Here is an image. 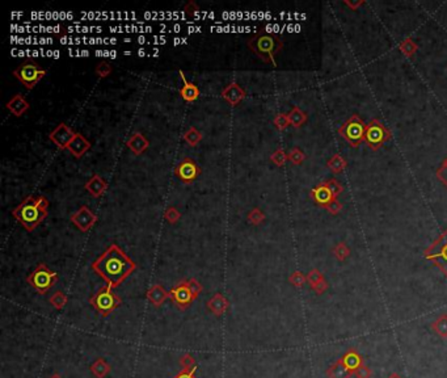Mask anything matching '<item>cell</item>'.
I'll return each mask as SVG.
<instances>
[{"label": "cell", "mask_w": 447, "mask_h": 378, "mask_svg": "<svg viewBox=\"0 0 447 378\" xmlns=\"http://www.w3.org/2000/svg\"><path fill=\"white\" fill-rule=\"evenodd\" d=\"M92 271L103 278L106 285L113 289L122 282L137 269V264L121 250L118 244H110L91 266Z\"/></svg>", "instance_id": "cell-1"}, {"label": "cell", "mask_w": 447, "mask_h": 378, "mask_svg": "<svg viewBox=\"0 0 447 378\" xmlns=\"http://www.w3.org/2000/svg\"><path fill=\"white\" fill-rule=\"evenodd\" d=\"M49 209V200L45 196L25 197L24 200L12 210V216L21 223L26 231L32 232L45 221Z\"/></svg>", "instance_id": "cell-2"}, {"label": "cell", "mask_w": 447, "mask_h": 378, "mask_svg": "<svg viewBox=\"0 0 447 378\" xmlns=\"http://www.w3.org/2000/svg\"><path fill=\"white\" fill-rule=\"evenodd\" d=\"M247 46L261 61H264L265 63H271V65L277 66L276 56L282 50L283 41L278 35L266 32L265 29H260L256 35L248 38Z\"/></svg>", "instance_id": "cell-3"}, {"label": "cell", "mask_w": 447, "mask_h": 378, "mask_svg": "<svg viewBox=\"0 0 447 378\" xmlns=\"http://www.w3.org/2000/svg\"><path fill=\"white\" fill-rule=\"evenodd\" d=\"M91 306L97 310L103 316H108L109 314L113 313L115 309L122 305L121 297L114 292L112 286L105 285V286L100 287L99 290L95 294H92L90 298Z\"/></svg>", "instance_id": "cell-4"}, {"label": "cell", "mask_w": 447, "mask_h": 378, "mask_svg": "<svg viewBox=\"0 0 447 378\" xmlns=\"http://www.w3.org/2000/svg\"><path fill=\"white\" fill-rule=\"evenodd\" d=\"M12 74L26 90L32 91L40 83V80H42L45 78L47 71L45 69H42V67H40V65L36 61L26 60L20 63L13 70Z\"/></svg>", "instance_id": "cell-5"}, {"label": "cell", "mask_w": 447, "mask_h": 378, "mask_svg": "<svg viewBox=\"0 0 447 378\" xmlns=\"http://www.w3.org/2000/svg\"><path fill=\"white\" fill-rule=\"evenodd\" d=\"M58 281V273L49 269L45 263H40L33 272L29 273L26 282L40 294H46Z\"/></svg>", "instance_id": "cell-6"}, {"label": "cell", "mask_w": 447, "mask_h": 378, "mask_svg": "<svg viewBox=\"0 0 447 378\" xmlns=\"http://www.w3.org/2000/svg\"><path fill=\"white\" fill-rule=\"evenodd\" d=\"M365 133L366 124L360 119L358 114H353L339 128V134L353 147H358L365 141Z\"/></svg>", "instance_id": "cell-7"}, {"label": "cell", "mask_w": 447, "mask_h": 378, "mask_svg": "<svg viewBox=\"0 0 447 378\" xmlns=\"http://www.w3.org/2000/svg\"><path fill=\"white\" fill-rule=\"evenodd\" d=\"M424 257L437 266L447 277V228L424 251Z\"/></svg>", "instance_id": "cell-8"}, {"label": "cell", "mask_w": 447, "mask_h": 378, "mask_svg": "<svg viewBox=\"0 0 447 378\" xmlns=\"http://www.w3.org/2000/svg\"><path fill=\"white\" fill-rule=\"evenodd\" d=\"M390 139H391V131L385 128L379 120H371L366 125L365 141L373 151H378Z\"/></svg>", "instance_id": "cell-9"}, {"label": "cell", "mask_w": 447, "mask_h": 378, "mask_svg": "<svg viewBox=\"0 0 447 378\" xmlns=\"http://www.w3.org/2000/svg\"><path fill=\"white\" fill-rule=\"evenodd\" d=\"M169 298L173 301L174 306L181 311L187 310L192 305L193 301L196 300L194 294L188 285V280H181L177 282L169 290Z\"/></svg>", "instance_id": "cell-10"}, {"label": "cell", "mask_w": 447, "mask_h": 378, "mask_svg": "<svg viewBox=\"0 0 447 378\" xmlns=\"http://www.w3.org/2000/svg\"><path fill=\"white\" fill-rule=\"evenodd\" d=\"M174 175L180 179L184 184H192L201 175V168L192 158H184L174 168Z\"/></svg>", "instance_id": "cell-11"}, {"label": "cell", "mask_w": 447, "mask_h": 378, "mask_svg": "<svg viewBox=\"0 0 447 378\" xmlns=\"http://www.w3.org/2000/svg\"><path fill=\"white\" fill-rule=\"evenodd\" d=\"M70 219L81 232H87L97 222V216L87 205H81L76 212L72 213Z\"/></svg>", "instance_id": "cell-12"}, {"label": "cell", "mask_w": 447, "mask_h": 378, "mask_svg": "<svg viewBox=\"0 0 447 378\" xmlns=\"http://www.w3.org/2000/svg\"><path fill=\"white\" fill-rule=\"evenodd\" d=\"M75 134H76V131L72 130L65 122H61V124H58V126H55L53 130L50 131L49 139L58 147L59 150H67V146L72 141Z\"/></svg>", "instance_id": "cell-13"}, {"label": "cell", "mask_w": 447, "mask_h": 378, "mask_svg": "<svg viewBox=\"0 0 447 378\" xmlns=\"http://www.w3.org/2000/svg\"><path fill=\"white\" fill-rule=\"evenodd\" d=\"M221 96L223 97L224 100L230 105L236 106L239 103H242L244 99L247 97L246 90L242 87L240 84H237L236 81H232L230 84H227L226 87L221 91Z\"/></svg>", "instance_id": "cell-14"}, {"label": "cell", "mask_w": 447, "mask_h": 378, "mask_svg": "<svg viewBox=\"0 0 447 378\" xmlns=\"http://www.w3.org/2000/svg\"><path fill=\"white\" fill-rule=\"evenodd\" d=\"M178 74H180V78L183 80V87L178 90V94L180 96L183 97L184 100L187 101V103H193V101H196L197 99L199 97L201 92H199V88L197 87L194 83L189 81L184 74L183 70H178Z\"/></svg>", "instance_id": "cell-15"}, {"label": "cell", "mask_w": 447, "mask_h": 378, "mask_svg": "<svg viewBox=\"0 0 447 378\" xmlns=\"http://www.w3.org/2000/svg\"><path fill=\"white\" fill-rule=\"evenodd\" d=\"M310 196L311 198H312V200L321 208H325L328 203H331L336 198V197L332 194V192L328 189V187L324 184V182L320 183V184L316 185L315 188H312L310 192Z\"/></svg>", "instance_id": "cell-16"}, {"label": "cell", "mask_w": 447, "mask_h": 378, "mask_svg": "<svg viewBox=\"0 0 447 378\" xmlns=\"http://www.w3.org/2000/svg\"><path fill=\"white\" fill-rule=\"evenodd\" d=\"M91 149V142L88 141L87 138L84 137L81 133H76L75 137L72 138V141L70 142V144L67 146V150L70 151L71 155H74L75 158H81L84 154L90 151Z\"/></svg>", "instance_id": "cell-17"}, {"label": "cell", "mask_w": 447, "mask_h": 378, "mask_svg": "<svg viewBox=\"0 0 447 378\" xmlns=\"http://www.w3.org/2000/svg\"><path fill=\"white\" fill-rule=\"evenodd\" d=\"M6 108L15 117H21L25 112H28L31 105H29L28 100L21 94H16L11 97L10 100L7 101Z\"/></svg>", "instance_id": "cell-18"}, {"label": "cell", "mask_w": 447, "mask_h": 378, "mask_svg": "<svg viewBox=\"0 0 447 378\" xmlns=\"http://www.w3.org/2000/svg\"><path fill=\"white\" fill-rule=\"evenodd\" d=\"M206 307L210 313L214 314L215 316H221L226 313L228 307H230V302L224 297L223 294L215 293L210 300L206 302Z\"/></svg>", "instance_id": "cell-19"}, {"label": "cell", "mask_w": 447, "mask_h": 378, "mask_svg": "<svg viewBox=\"0 0 447 378\" xmlns=\"http://www.w3.org/2000/svg\"><path fill=\"white\" fill-rule=\"evenodd\" d=\"M84 188L87 189V192L91 194V196L96 197V198H100V197L103 196V194L106 192V188H108V182H106L104 178H101L100 175L95 173V175L92 176V178H91L88 182H85Z\"/></svg>", "instance_id": "cell-20"}, {"label": "cell", "mask_w": 447, "mask_h": 378, "mask_svg": "<svg viewBox=\"0 0 447 378\" xmlns=\"http://www.w3.org/2000/svg\"><path fill=\"white\" fill-rule=\"evenodd\" d=\"M126 146L130 149L134 155H142L150 147V141L140 131H137V133L131 134V137L126 141Z\"/></svg>", "instance_id": "cell-21"}, {"label": "cell", "mask_w": 447, "mask_h": 378, "mask_svg": "<svg viewBox=\"0 0 447 378\" xmlns=\"http://www.w3.org/2000/svg\"><path fill=\"white\" fill-rule=\"evenodd\" d=\"M146 297L155 307H160L169 298V292L164 289L162 284H154L146 293Z\"/></svg>", "instance_id": "cell-22"}, {"label": "cell", "mask_w": 447, "mask_h": 378, "mask_svg": "<svg viewBox=\"0 0 447 378\" xmlns=\"http://www.w3.org/2000/svg\"><path fill=\"white\" fill-rule=\"evenodd\" d=\"M341 361L344 363V365L354 374L355 370L362 365V356H361L360 352H358L355 348H350V350L346 351L344 356L341 357Z\"/></svg>", "instance_id": "cell-23"}, {"label": "cell", "mask_w": 447, "mask_h": 378, "mask_svg": "<svg viewBox=\"0 0 447 378\" xmlns=\"http://www.w3.org/2000/svg\"><path fill=\"white\" fill-rule=\"evenodd\" d=\"M110 370H112V366L103 357L96 359L94 361V364L91 365V373L96 378H105L110 373Z\"/></svg>", "instance_id": "cell-24"}, {"label": "cell", "mask_w": 447, "mask_h": 378, "mask_svg": "<svg viewBox=\"0 0 447 378\" xmlns=\"http://www.w3.org/2000/svg\"><path fill=\"white\" fill-rule=\"evenodd\" d=\"M287 116H289V120H290V125L294 126L295 129H299L301 126L305 125L308 120L307 113L303 112V110H302L301 108L296 105L292 106L291 110L287 113Z\"/></svg>", "instance_id": "cell-25"}, {"label": "cell", "mask_w": 447, "mask_h": 378, "mask_svg": "<svg viewBox=\"0 0 447 378\" xmlns=\"http://www.w3.org/2000/svg\"><path fill=\"white\" fill-rule=\"evenodd\" d=\"M326 374L330 378H349L350 375H353V373L344 365V363L340 359L333 365H331V368L326 370Z\"/></svg>", "instance_id": "cell-26"}, {"label": "cell", "mask_w": 447, "mask_h": 378, "mask_svg": "<svg viewBox=\"0 0 447 378\" xmlns=\"http://www.w3.org/2000/svg\"><path fill=\"white\" fill-rule=\"evenodd\" d=\"M348 166V163L344 158L341 157V154H335L328 163H326V167L330 168V171H332L333 173H341L345 168Z\"/></svg>", "instance_id": "cell-27"}, {"label": "cell", "mask_w": 447, "mask_h": 378, "mask_svg": "<svg viewBox=\"0 0 447 378\" xmlns=\"http://www.w3.org/2000/svg\"><path fill=\"white\" fill-rule=\"evenodd\" d=\"M202 138H203L202 133L199 130H197V128H194V126H190V128L184 133V141L187 142V143L192 147H196L197 144L202 141Z\"/></svg>", "instance_id": "cell-28"}, {"label": "cell", "mask_w": 447, "mask_h": 378, "mask_svg": "<svg viewBox=\"0 0 447 378\" xmlns=\"http://www.w3.org/2000/svg\"><path fill=\"white\" fill-rule=\"evenodd\" d=\"M433 330L441 338H447V314H442L433 322Z\"/></svg>", "instance_id": "cell-29"}, {"label": "cell", "mask_w": 447, "mask_h": 378, "mask_svg": "<svg viewBox=\"0 0 447 378\" xmlns=\"http://www.w3.org/2000/svg\"><path fill=\"white\" fill-rule=\"evenodd\" d=\"M399 49H400V51L403 53V55L409 58V56H412L413 54L419 50V46H417V44L412 40V38L408 37L405 38V40L401 41L400 45H399Z\"/></svg>", "instance_id": "cell-30"}, {"label": "cell", "mask_w": 447, "mask_h": 378, "mask_svg": "<svg viewBox=\"0 0 447 378\" xmlns=\"http://www.w3.org/2000/svg\"><path fill=\"white\" fill-rule=\"evenodd\" d=\"M49 302L51 303V305H53V307H55L56 310H62L63 307L67 305V302H69V298H67V296H66L63 292L58 290L50 296Z\"/></svg>", "instance_id": "cell-31"}, {"label": "cell", "mask_w": 447, "mask_h": 378, "mask_svg": "<svg viewBox=\"0 0 447 378\" xmlns=\"http://www.w3.org/2000/svg\"><path fill=\"white\" fill-rule=\"evenodd\" d=\"M332 253L335 255V257L339 260V261H345V260L350 256V250H349V247L346 246L345 242H340V243H337L335 247H333Z\"/></svg>", "instance_id": "cell-32"}, {"label": "cell", "mask_w": 447, "mask_h": 378, "mask_svg": "<svg viewBox=\"0 0 447 378\" xmlns=\"http://www.w3.org/2000/svg\"><path fill=\"white\" fill-rule=\"evenodd\" d=\"M247 219H248V222L251 225L258 226L265 221V213L262 212L260 208H253L252 210H249Z\"/></svg>", "instance_id": "cell-33"}, {"label": "cell", "mask_w": 447, "mask_h": 378, "mask_svg": "<svg viewBox=\"0 0 447 378\" xmlns=\"http://www.w3.org/2000/svg\"><path fill=\"white\" fill-rule=\"evenodd\" d=\"M324 280H325V278H324L323 273L320 272L319 269H316V268L311 269L310 272H308V275H307V282H308V285H310L312 290H314L315 287H316L317 285L320 284V282H323Z\"/></svg>", "instance_id": "cell-34"}, {"label": "cell", "mask_w": 447, "mask_h": 378, "mask_svg": "<svg viewBox=\"0 0 447 378\" xmlns=\"http://www.w3.org/2000/svg\"><path fill=\"white\" fill-rule=\"evenodd\" d=\"M287 155H289V160L294 164V166H301L302 163L305 162L306 159V154L303 153L299 147H292Z\"/></svg>", "instance_id": "cell-35"}, {"label": "cell", "mask_w": 447, "mask_h": 378, "mask_svg": "<svg viewBox=\"0 0 447 378\" xmlns=\"http://www.w3.org/2000/svg\"><path fill=\"white\" fill-rule=\"evenodd\" d=\"M271 160L277 167H282L285 166V163L289 160V155L286 154V151L283 150V149H277V150L271 155Z\"/></svg>", "instance_id": "cell-36"}, {"label": "cell", "mask_w": 447, "mask_h": 378, "mask_svg": "<svg viewBox=\"0 0 447 378\" xmlns=\"http://www.w3.org/2000/svg\"><path fill=\"white\" fill-rule=\"evenodd\" d=\"M273 124L276 126L277 130H285V129L289 128L290 125V120L289 116H287V113H278L273 120Z\"/></svg>", "instance_id": "cell-37"}, {"label": "cell", "mask_w": 447, "mask_h": 378, "mask_svg": "<svg viewBox=\"0 0 447 378\" xmlns=\"http://www.w3.org/2000/svg\"><path fill=\"white\" fill-rule=\"evenodd\" d=\"M181 218V213L180 210L177 209L174 207H168L164 212V219L168 222V223H171V225H174L178 222V219Z\"/></svg>", "instance_id": "cell-38"}, {"label": "cell", "mask_w": 447, "mask_h": 378, "mask_svg": "<svg viewBox=\"0 0 447 378\" xmlns=\"http://www.w3.org/2000/svg\"><path fill=\"white\" fill-rule=\"evenodd\" d=\"M113 71V67L109 65L108 62H100L97 63V66L95 67V74L99 76L100 79H105L108 78Z\"/></svg>", "instance_id": "cell-39"}, {"label": "cell", "mask_w": 447, "mask_h": 378, "mask_svg": "<svg viewBox=\"0 0 447 378\" xmlns=\"http://www.w3.org/2000/svg\"><path fill=\"white\" fill-rule=\"evenodd\" d=\"M289 282L292 285V286L302 287L306 282H307V276H305L302 272H299V271H295V272H292L291 275H290Z\"/></svg>", "instance_id": "cell-40"}, {"label": "cell", "mask_w": 447, "mask_h": 378, "mask_svg": "<svg viewBox=\"0 0 447 378\" xmlns=\"http://www.w3.org/2000/svg\"><path fill=\"white\" fill-rule=\"evenodd\" d=\"M324 184L328 187V189L332 192V194L336 197V198H337V196H339V194H341L342 191H344L342 185L340 184V183L337 182L336 179H330V180H325V182H324Z\"/></svg>", "instance_id": "cell-41"}, {"label": "cell", "mask_w": 447, "mask_h": 378, "mask_svg": "<svg viewBox=\"0 0 447 378\" xmlns=\"http://www.w3.org/2000/svg\"><path fill=\"white\" fill-rule=\"evenodd\" d=\"M180 365H181V369H192V368H194V366H197V361H196V359L192 356V355H189V353H185V355H183V356H181Z\"/></svg>", "instance_id": "cell-42"}, {"label": "cell", "mask_w": 447, "mask_h": 378, "mask_svg": "<svg viewBox=\"0 0 447 378\" xmlns=\"http://www.w3.org/2000/svg\"><path fill=\"white\" fill-rule=\"evenodd\" d=\"M437 178L438 180L447 188V158L443 160V163L441 164V167L437 169Z\"/></svg>", "instance_id": "cell-43"}, {"label": "cell", "mask_w": 447, "mask_h": 378, "mask_svg": "<svg viewBox=\"0 0 447 378\" xmlns=\"http://www.w3.org/2000/svg\"><path fill=\"white\" fill-rule=\"evenodd\" d=\"M324 209L330 213V214H332V216H337V214L342 210V203L340 202L337 198H335V200H333L331 203H328Z\"/></svg>", "instance_id": "cell-44"}, {"label": "cell", "mask_w": 447, "mask_h": 378, "mask_svg": "<svg viewBox=\"0 0 447 378\" xmlns=\"http://www.w3.org/2000/svg\"><path fill=\"white\" fill-rule=\"evenodd\" d=\"M188 285H189V287H190V290L193 292V294H194V297H198L199 294L202 293V290H203V286H202V284L199 281H197L196 278H189V280H188Z\"/></svg>", "instance_id": "cell-45"}, {"label": "cell", "mask_w": 447, "mask_h": 378, "mask_svg": "<svg viewBox=\"0 0 447 378\" xmlns=\"http://www.w3.org/2000/svg\"><path fill=\"white\" fill-rule=\"evenodd\" d=\"M196 370H197V366H194V368L192 369H181L180 372L177 373L173 378H197Z\"/></svg>", "instance_id": "cell-46"}, {"label": "cell", "mask_w": 447, "mask_h": 378, "mask_svg": "<svg viewBox=\"0 0 447 378\" xmlns=\"http://www.w3.org/2000/svg\"><path fill=\"white\" fill-rule=\"evenodd\" d=\"M354 375H355L357 378H370L371 377V370H370V369L367 368L366 365H364V364H362V365H361L360 368L355 370Z\"/></svg>", "instance_id": "cell-47"}, {"label": "cell", "mask_w": 447, "mask_h": 378, "mask_svg": "<svg viewBox=\"0 0 447 378\" xmlns=\"http://www.w3.org/2000/svg\"><path fill=\"white\" fill-rule=\"evenodd\" d=\"M184 11H185V12H187L189 16H193V13H196L197 11H199V7L197 6L196 2L190 0L189 3H187V6H185Z\"/></svg>", "instance_id": "cell-48"}, {"label": "cell", "mask_w": 447, "mask_h": 378, "mask_svg": "<svg viewBox=\"0 0 447 378\" xmlns=\"http://www.w3.org/2000/svg\"><path fill=\"white\" fill-rule=\"evenodd\" d=\"M345 4H346V6L348 7H350L351 10L353 11H357L358 10V7H361V6H364V2H357V3H353V2H345Z\"/></svg>", "instance_id": "cell-49"}, {"label": "cell", "mask_w": 447, "mask_h": 378, "mask_svg": "<svg viewBox=\"0 0 447 378\" xmlns=\"http://www.w3.org/2000/svg\"><path fill=\"white\" fill-rule=\"evenodd\" d=\"M50 378H63V377L59 374V373H54L53 375H50Z\"/></svg>", "instance_id": "cell-50"}, {"label": "cell", "mask_w": 447, "mask_h": 378, "mask_svg": "<svg viewBox=\"0 0 447 378\" xmlns=\"http://www.w3.org/2000/svg\"><path fill=\"white\" fill-rule=\"evenodd\" d=\"M389 378H401V377L398 374V373H392V374H390Z\"/></svg>", "instance_id": "cell-51"}]
</instances>
